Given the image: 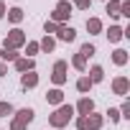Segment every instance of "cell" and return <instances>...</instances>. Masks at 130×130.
I'll return each mask as SVG.
<instances>
[{
	"label": "cell",
	"instance_id": "obj_1",
	"mask_svg": "<svg viewBox=\"0 0 130 130\" xmlns=\"http://www.w3.org/2000/svg\"><path fill=\"white\" fill-rule=\"evenodd\" d=\"M72 115H74V107H72V105H59V107H56V112H54V115H48V125L59 130V127H64V125H69Z\"/></svg>",
	"mask_w": 130,
	"mask_h": 130
},
{
	"label": "cell",
	"instance_id": "obj_2",
	"mask_svg": "<svg viewBox=\"0 0 130 130\" xmlns=\"http://www.w3.org/2000/svg\"><path fill=\"white\" fill-rule=\"evenodd\" d=\"M102 122H105L102 115H94V112H92V115H84V117H82V115L77 117V127H79V130H100Z\"/></svg>",
	"mask_w": 130,
	"mask_h": 130
},
{
	"label": "cell",
	"instance_id": "obj_3",
	"mask_svg": "<svg viewBox=\"0 0 130 130\" xmlns=\"http://www.w3.org/2000/svg\"><path fill=\"white\" fill-rule=\"evenodd\" d=\"M26 43V33L21 31V28H13L8 36H5V41H3V48H10V51H15V48H21Z\"/></svg>",
	"mask_w": 130,
	"mask_h": 130
},
{
	"label": "cell",
	"instance_id": "obj_4",
	"mask_svg": "<svg viewBox=\"0 0 130 130\" xmlns=\"http://www.w3.org/2000/svg\"><path fill=\"white\" fill-rule=\"evenodd\" d=\"M69 15H72V3L61 0V3H56V8L51 13V23H64V21H69Z\"/></svg>",
	"mask_w": 130,
	"mask_h": 130
},
{
	"label": "cell",
	"instance_id": "obj_5",
	"mask_svg": "<svg viewBox=\"0 0 130 130\" xmlns=\"http://www.w3.org/2000/svg\"><path fill=\"white\" fill-rule=\"evenodd\" d=\"M51 82H54L56 87H61L64 82H67V61H64V59H59V61L54 64V74H51Z\"/></svg>",
	"mask_w": 130,
	"mask_h": 130
},
{
	"label": "cell",
	"instance_id": "obj_6",
	"mask_svg": "<svg viewBox=\"0 0 130 130\" xmlns=\"http://www.w3.org/2000/svg\"><path fill=\"white\" fill-rule=\"evenodd\" d=\"M56 36H59V41H67V43H72V41L77 38V31H74L72 26H64V23H59V26H56Z\"/></svg>",
	"mask_w": 130,
	"mask_h": 130
},
{
	"label": "cell",
	"instance_id": "obj_7",
	"mask_svg": "<svg viewBox=\"0 0 130 130\" xmlns=\"http://www.w3.org/2000/svg\"><path fill=\"white\" fill-rule=\"evenodd\" d=\"M112 92L120 94V97H125V94L130 92V79H127V77H117V79L112 82Z\"/></svg>",
	"mask_w": 130,
	"mask_h": 130
},
{
	"label": "cell",
	"instance_id": "obj_8",
	"mask_svg": "<svg viewBox=\"0 0 130 130\" xmlns=\"http://www.w3.org/2000/svg\"><path fill=\"white\" fill-rule=\"evenodd\" d=\"M74 110H77L82 117H84V115H92V112H94V102H92L89 97H82V100L77 102V107H74Z\"/></svg>",
	"mask_w": 130,
	"mask_h": 130
},
{
	"label": "cell",
	"instance_id": "obj_9",
	"mask_svg": "<svg viewBox=\"0 0 130 130\" xmlns=\"http://www.w3.org/2000/svg\"><path fill=\"white\" fill-rule=\"evenodd\" d=\"M13 67H15V72H21V74H26V72H33V59H23V56H18L15 61H13Z\"/></svg>",
	"mask_w": 130,
	"mask_h": 130
},
{
	"label": "cell",
	"instance_id": "obj_10",
	"mask_svg": "<svg viewBox=\"0 0 130 130\" xmlns=\"http://www.w3.org/2000/svg\"><path fill=\"white\" fill-rule=\"evenodd\" d=\"M33 115H36V112H33L31 107H23V110H18V112H15V117H13V120H15V122H21V125H28V122L33 120Z\"/></svg>",
	"mask_w": 130,
	"mask_h": 130
},
{
	"label": "cell",
	"instance_id": "obj_11",
	"mask_svg": "<svg viewBox=\"0 0 130 130\" xmlns=\"http://www.w3.org/2000/svg\"><path fill=\"white\" fill-rule=\"evenodd\" d=\"M21 84H23V89H33V87L38 84V74H36V72H26V74L21 77Z\"/></svg>",
	"mask_w": 130,
	"mask_h": 130
},
{
	"label": "cell",
	"instance_id": "obj_12",
	"mask_svg": "<svg viewBox=\"0 0 130 130\" xmlns=\"http://www.w3.org/2000/svg\"><path fill=\"white\" fill-rule=\"evenodd\" d=\"M46 102H48V105H64V92H61L59 87L48 89V94H46Z\"/></svg>",
	"mask_w": 130,
	"mask_h": 130
},
{
	"label": "cell",
	"instance_id": "obj_13",
	"mask_svg": "<svg viewBox=\"0 0 130 130\" xmlns=\"http://www.w3.org/2000/svg\"><path fill=\"white\" fill-rule=\"evenodd\" d=\"M122 36H125V28H120V26H110V31H107V38H110V43H117Z\"/></svg>",
	"mask_w": 130,
	"mask_h": 130
},
{
	"label": "cell",
	"instance_id": "obj_14",
	"mask_svg": "<svg viewBox=\"0 0 130 130\" xmlns=\"http://www.w3.org/2000/svg\"><path fill=\"white\" fill-rule=\"evenodd\" d=\"M112 61L117 64V67H125V64H127V51L125 48H115L112 51Z\"/></svg>",
	"mask_w": 130,
	"mask_h": 130
},
{
	"label": "cell",
	"instance_id": "obj_15",
	"mask_svg": "<svg viewBox=\"0 0 130 130\" xmlns=\"http://www.w3.org/2000/svg\"><path fill=\"white\" fill-rule=\"evenodd\" d=\"M87 31H89L92 36L102 33V21H100V18H87Z\"/></svg>",
	"mask_w": 130,
	"mask_h": 130
},
{
	"label": "cell",
	"instance_id": "obj_16",
	"mask_svg": "<svg viewBox=\"0 0 130 130\" xmlns=\"http://www.w3.org/2000/svg\"><path fill=\"white\" fill-rule=\"evenodd\" d=\"M54 46H56V41H54L51 36H43V38L38 41V48H41V51H46V54H48V51H54Z\"/></svg>",
	"mask_w": 130,
	"mask_h": 130
},
{
	"label": "cell",
	"instance_id": "obj_17",
	"mask_svg": "<svg viewBox=\"0 0 130 130\" xmlns=\"http://www.w3.org/2000/svg\"><path fill=\"white\" fill-rule=\"evenodd\" d=\"M102 79H105L102 67H92V69H89V82H92V84H97V82H102Z\"/></svg>",
	"mask_w": 130,
	"mask_h": 130
},
{
	"label": "cell",
	"instance_id": "obj_18",
	"mask_svg": "<svg viewBox=\"0 0 130 130\" xmlns=\"http://www.w3.org/2000/svg\"><path fill=\"white\" fill-rule=\"evenodd\" d=\"M72 67H74V69H79V72H87V59H84L82 54H74V59H72Z\"/></svg>",
	"mask_w": 130,
	"mask_h": 130
},
{
	"label": "cell",
	"instance_id": "obj_19",
	"mask_svg": "<svg viewBox=\"0 0 130 130\" xmlns=\"http://www.w3.org/2000/svg\"><path fill=\"white\" fill-rule=\"evenodd\" d=\"M0 59H3V64H8V61H15V59H18V51L3 48V51H0Z\"/></svg>",
	"mask_w": 130,
	"mask_h": 130
},
{
	"label": "cell",
	"instance_id": "obj_20",
	"mask_svg": "<svg viewBox=\"0 0 130 130\" xmlns=\"http://www.w3.org/2000/svg\"><path fill=\"white\" fill-rule=\"evenodd\" d=\"M8 18H10L13 23H21V21H23V10H21V8H10V10H8Z\"/></svg>",
	"mask_w": 130,
	"mask_h": 130
},
{
	"label": "cell",
	"instance_id": "obj_21",
	"mask_svg": "<svg viewBox=\"0 0 130 130\" xmlns=\"http://www.w3.org/2000/svg\"><path fill=\"white\" fill-rule=\"evenodd\" d=\"M77 89H79V92H89V89H92V82H89V77H82V79L77 82Z\"/></svg>",
	"mask_w": 130,
	"mask_h": 130
},
{
	"label": "cell",
	"instance_id": "obj_22",
	"mask_svg": "<svg viewBox=\"0 0 130 130\" xmlns=\"http://www.w3.org/2000/svg\"><path fill=\"white\" fill-rule=\"evenodd\" d=\"M94 51H97V48H94V46H92V43H84V46H82V48H79V54H82V56H84V59H89V56H94Z\"/></svg>",
	"mask_w": 130,
	"mask_h": 130
},
{
	"label": "cell",
	"instance_id": "obj_23",
	"mask_svg": "<svg viewBox=\"0 0 130 130\" xmlns=\"http://www.w3.org/2000/svg\"><path fill=\"white\" fill-rule=\"evenodd\" d=\"M13 115V105L10 102H0V117H8Z\"/></svg>",
	"mask_w": 130,
	"mask_h": 130
},
{
	"label": "cell",
	"instance_id": "obj_24",
	"mask_svg": "<svg viewBox=\"0 0 130 130\" xmlns=\"http://www.w3.org/2000/svg\"><path fill=\"white\" fill-rule=\"evenodd\" d=\"M107 13L110 15H117L120 13V0H110V3H107Z\"/></svg>",
	"mask_w": 130,
	"mask_h": 130
},
{
	"label": "cell",
	"instance_id": "obj_25",
	"mask_svg": "<svg viewBox=\"0 0 130 130\" xmlns=\"http://www.w3.org/2000/svg\"><path fill=\"white\" fill-rule=\"evenodd\" d=\"M117 15H125V18H130V3H127V0H122V3H120V13Z\"/></svg>",
	"mask_w": 130,
	"mask_h": 130
},
{
	"label": "cell",
	"instance_id": "obj_26",
	"mask_svg": "<svg viewBox=\"0 0 130 130\" xmlns=\"http://www.w3.org/2000/svg\"><path fill=\"white\" fill-rule=\"evenodd\" d=\"M38 51H41V48H38V43H36V41H31V43L26 46V54H28V59H31L33 54H38Z\"/></svg>",
	"mask_w": 130,
	"mask_h": 130
},
{
	"label": "cell",
	"instance_id": "obj_27",
	"mask_svg": "<svg viewBox=\"0 0 130 130\" xmlns=\"http://www.w3.org/2000/svg\"><path fill=\"white\" fill-rule=\"evenodd\" d=\"M120 117H130V100L122 102V107H120Z\"/></svg>",
	"mask_w": 130,
	"mask_h": 130
},
{
	"label": "cell",
	"instance_id": "obj_28",
	"mask_svg": "<svg viewBox=\"0 0 130 130\" xmlns=\"http://www.w3.org/2000/svg\"><path fill=\"white\" fill-rule=\"evenodd\" d=\"M107 117H110L112 122H117V120H120V110H115V107H110V110H107Z\"/></svg>",
	"mask_w": 130,
	"mask_h": 130
},
{
	"label": "cell",
	"instance_id": "obj_29",
	"mask_svg": "<svg viewBox=\"0 0 130 130\" xmlns=\"http://www.w3.org/2000/svg\"><path fill=\"white\" fill-rule=\"evenodd\" d=\"M72 8H79V10H87L89 8V0H74V5Z\"/></svg>",
	"mask_w": 130,
	"mask_h": 130
},
{
	"label": "cell",
	"instance_id": "obj_30",
	"mask_svg": "<svg viewBox=\"0 0 130 130\" xmlns=\"http://www.w3.org/2000/svg\"><path fill=\"white\" fill-rule=\"evenodd\" d=\"M56 26H59V23H51V21H46V26H43L46 36H48V33H54V31H56Z\"/></svg>",
	"mask_w": 130,
	"mask_h": 130
},
{
	"label": "cell",
	"instance_id": "obj_31",
	"mask_svg": "<svg viewBox=\"0 0 130 130\" xmlns=\"http://www.w3.org/2000/svg\"><path fill=\"white\" fill-rule=\"evenodd\" d=\"M10 130H26V125H21V122L13 120V122H10Z\"/></svg>",
	"mask_w": 130,
	"mask_h": 130
},
{
	"label": "cell",
	"instance_id": "obj_32",
	"mask_svg": "<svg viewBox=\"0 0 130 130\" xmlns=\"http://www.w3.org/2000/svg\"><path fill=\"white\" fill-rule=\"evenodd\" d=\"M5 72H8V67H5V64H3V61H0V77H3Z\"/></svg>",
	"mask_w": 130,
	"mask_h": 130
},
{
	"label": "cell",
	"instance_id": "obj_33",
	"mask_svg": "<svg viewBox=\"0 0 130 130\" xmlns=\"http://www.w3.org/2000/svg\"><path fill=\"white\" fill-rule=\"evenodd\" d=\"M5 15V5H3V0H0V18Z\"/></svg>",
	"mask_w": 130,
	"mask_h": 130
}]
</instances>
